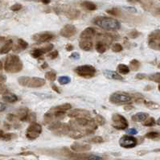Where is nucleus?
Segmentation results:
<instances>
[{"label":"nucleus","instance_id":"1","mask_svg":"<svg viewBox=\"0 0 160 160\" xmlns=\"http://www.w3.org/2000/svg\"><path fill=\"white\" fill-rule=\"evenodd\" d=\"M93 23L106 31H117L121 28V24L117 20L106 16L96 17L93 20Z\"/></svg>","mask_w":160,"mask_h":160},{"label":"nucleus","instance_id":"2","mask_svg":"<svg viewBox=\"0 0 160 160\" xmlns=\"http://www.w3.org/2000/svg\"><path fill=\"white\" fill-rule=\"evenodd\" d=\"M22 60L16 55H9L4 61V70L9 73H17L23 69Z\"/></svg>","mask_w":160,"mask_h":160},{"label":"nucleus","instance_id":"3","mask_svg":"<svg viewBox=\"0 0 160 160\" xmlns=\"http://www.w3.org/2000/svg\"><path fill=\"white\" fill-rule=\"evenodd\" d=\"M18 82L21 86L28 87V88H40L43 87L46 84V81L43 78L40 77H20L18 78Z\"/></svg>","mask_w":160,"mask_h":160},{"label":"nucleus","instance_id":"4","mask_svg":"<svg viewBox=\"0 0 160 160\" xmlns=\"http://www.w3.org/2000/svg\"><path fill=\"white\" fill-rule=\"evenodd\" d=\"M133 98L131 95L125 92H115L113 93L110 97H109V101L110 102L117 105H122V104H130L131 103Z\"/></svg>","mask_w":160,"mask_h":160},{"label":"nucleus","instance_id":"5","mask_svg":"<svg viewBox=\"0 0 160 160\" xmlns=\"http://www.w3.org/2000/svg\"><path fill=\"white\" fill-rule=\"evenodd\" d=\"M74 72L75 73H77L80 77L85 79H90L96 75L97 70L93 66L90 64H84L75 68Z\"/></svg>","mask_w":160,"mask_h":160},{"label":"nucleus","instance_id":"6","mask_svg":"<svg viewBox=\"0 0 160 160\" xmlns=\"http://www.w3.org/2000/svg\"><path fill=\"white\" fill-rule=\"evenodd\" d=\"M147 44L150 49L160 51V29L154 30L149 34Z\"/></svg>","mask_w":160,"mask_h":160},{"label":"nucleus","instance_id":"7","mask_svg":"<svg viewBox=\"0 0 160 160\" xmlns=\"http://www.w3.org/2000/svg\"><path fill=\"white\" fill-rule=\"evenodd\" d=\"M42 133V126L39 123L32 122L30 126L27 128L26 130V137L29 140H35Z\"/></svg>","mask_w":160,"mask_h":160},{"label":"nucleus","instance_id":"8","mask_svg":"<svg viewBox=\"0 0 160 160\" xmlns=\"http://www.w3.org/2000/svg\"><path fill=\"white\" fill-rule=\"evenodd\" d=\"M112 126L117 130H124L128 128V122L123 115L114 114L112 115Z\"/></svg>","mask_w":160,"mask_h":160},{"label":"nucleus","instance_id":"9","mask_svg":"<svg viewBox=\"0 0 160 160\" xmlns=\"http://www.w3.org/2000/svg\"><path fill=\"white\" fill-rule=\"evenodd\" d=\"M138 140L134 136H129V135H123L122 137L119 139V145L122 147L126 149L134 148L137 146Z\"/></svg>","mask_w":160,"mask_h":160},{"label":"nucleus","instance_id":"10","mask_svg":"<svg viewBox=\"0 0 160 160\" xmlns=\"http://www.w3.org/2000/svg\"><path fill=\"white\" fill-rule=\"evenodd\" d=\"M55 38V35L51 32H40L36 33L32 35V40L38 42V43H45L49 42L50 40H53Z\"/></svg>","mask_w":160,"mask_h":160},{"label":"nucleus","instance_id":"11","mask_svg":"<svg viewBox=\"0 0 160 160\" xmlns=\"http://www.w3.org/2000/svg\"><path fill=\"white\" fill-rule=\"evenodd\" d=\"M77 28L72 24H66L61 28L60 35L64 38H70L77 33Z\"/></svg>","mask_w":160,"mask_h":160},{"label":"nucleus","instance_id":"12","mask_svg":"<svg viewBox=\"0 0 160 160\" xmlns=\"http://www.w3.org/2000/svg\"><path fill=\"white\" fill-rule=\"evenodd\" d=\"M69 117L77 118V117H89L91 116V114L89 110L83 109H72L68 114Z\"/></svg>","mask_w":160,"mask_h":160},{"label":"nucleus","instance_id":"13","mask_svg":"<svg viewBox=\"0 0 160 160\" xmlns=\"http://www.w3.org/2000/svg\"><path fill=\"white\" fill-rule=\"evenodd\" d=\"M53 49V44H48V45L44 46L43 48H41V49H35L32 51V57L34 58H40L41 57L43 54H45L47 52H50Z\"/></svg>","mask_w":160,"mask_h":160},{"label":"nucleus","instance_id":"14","mask_svg":"<svg viewBox=\"0 0 160 160\" xmlns=\"http://www.w3.org/2000/svg\"><path fill=\"white\" fill-rule=\"evenodd\" d=\"M71 150L75 152H78V153H81V152H85L88 151H90L91 146L89 144H85V143H74L71 146Z\"/></svg>","mask_w":160,"mask_h":160},{"label":"nucleus","instance_id":"15","mask_svg":"<svg viewBox=\"0 0 160 160\" xmlns=\"http://www.w3.org/2000/svg\"><path fill=\"white\" fill-rule=\"evenodd\" d=\"M70 155V154H69ZM69 157L71 159H91V160H102L104 158L98 156V155H94V154H71Z\"/></svg>","mask_w":160,"mask_h":160},{"label":"nucleus","instance_id":"16","mask_svg":"<svg viewBox=\"0 0 160 160\" xmlns=\"http://www.w3.org/2000/svg\"><path fill=\"white\" fill-rule=\"evenodd\" d=\"M62 11L65 14L66 16L69 19H70V20H77V19L80 17V12L78 10H77V9L68 7V8L66 9H63Z\"/></svg>","mask_w":160,"mask_h":160},{"label":"nucleus","instance_id":"17","mask_svg":"<svg viewBox=\"0 0 160 160\" xmlns=\"http://www.w3.org/2000/svg\"><path fill=\"white\" fill-rule=\"evenodd\" d=\"M79 47L80 49H82L84 51H91L93 48V40H89V39H80V42H79Z\"/></svg>","mask_w":160,"mask_h":160},{"label":"nucleus","instance_id":"18","mask_svg":"<svg viewBox=\"0 0 160 160\" xmlns=\"http://www.w3.org/2000/svg\"><path fill=\"white\" fill-rule=\"evenodd\" d=\"M96 30L93 28H87L84 30L83 32H81L80 35V39H89L92 40L97 35L96 33Z\"/></svg>","mask_w":160,"mask_h":160},{"label":"nucleus","instance_id":"19","mask_svg":"<svg viewBox=\"0 0 160 160\" xmlns=\"http://www.w3.org/2000/svg\"><path fill=\"white\" fill-rule=\"evenodd\" d=\"M105 77H107L108 79H112V80H123V77L121 76L117 72L112 71V70H105L103 72Z\"/></svg>","mask_w":160,"mask_h":160},{"label":"nucleus","instance_id":"20","mask_svg":"<svg viewBox=\"0 0 160 160\" xmlns=\"http://www.w3.org/2000/svg\"><path fill=\"white\" fill-rule=\"evenodd\" d=\"M148 117V114L143 113V112H140V113H137V114H135V115H133L131 119L132 121L135 122H144Z\"/></svg>","mask_w":160,"mask_h":160},{"label":"nucleus","instance_id":"21","mask_svg":"<svg viewBox=\"0 0 160 160\" xmlns=\"http://www.w3.org/2000/svg\"><path fill=\"white\" fill-rule=\"evenodd\" d=\"M3 100L7 103H15L19 101V97L15 94L8 92L7 93L3 95Z\"/></svg>","mask_w":160,"mask_h":160},{"label":"nucleus","instance_id":"22","mask_svg":"<svg viewBox=\"0 0 160 160\" xmlns=\"http://www.w3.org/2000/svg\"><path fill=\"white\" fill-rule=\"evenodd\" d=\"M12 47H13V40H7L1 48V51H0L1 54L3 55L9 52L12 49Z\"/></svg>","mask_w":160,"mask_h":160},{"label":"nucleus","instance_id":"23","mask_svg":"<svg viewBox=\"0 0 160 160\" xmlns=\"http://www.w3.org/2000/svg\"><path fill=\"white\" fill-rule=\"evenodd\" d=\"M28 112V108H20V109H18L17 116L19 117V120L22 121V122L27 120V117L29 114Z\"/></svg>","mask_w":160,"mask_h":160},{"label":"nucleus","instance_id":"24","mask_svg":"<svg viewBox=\"0 0 160 160\" xmlns=\"http://www.w3.org/2000/svg\"><path fill=\"white\" fill-rule=\"evenodd\" d=\"M107 44H106L105 42H103L102 40H98L96 43V46H95V49H96V51L98 52V53H101L102 54L104 52H106V51L107 50Z\"/></svg>","mask_w":160,"mask_h":160},{"label":"nucleus","instance_id":"25","mask_svg":"<svg viewBox=\"0 0 160 160\" xmlns=\"http://www.w3.org/2000/svg\"><path fill=\"white\" fill-rule=\"evenodd\" d=\"M80 6L86 10H88V11H95L97 8V5L93 2H90V1H84L80 3Z\"/></svg>","mask_w":160,"mask_h":160},{"label":"nucleus","instance_id":"26","mask_svg":"<svg viewBox=\"0 0 160 160\" xmlns=\"http://www.w3.org/2000/svg\"><path fill=\"white\" fill-rule=\"evenodd\" d=\"M72 109L71 104L69 103H64V104H62V105H60V106H56V107H53L51 108V109H53L55 111H61V112H66L67 110H69V109Z\"/></svg>","mask_w":160,"mask_h":160},{"label":"nucleus","instance_id":"27","mask_svg":"<svg viewBox=\"0 0 160 160\" xmlns=\"http://www.w3.org/2000/svg\"><path fill=\"white\" fill-rule=\"evenodd\" d=\"M117 70L119 73H121V74L126 75L130 72V67H128V66L126 65V64H120L117 65Z\"/></svg>","mask_w":160,"mask_h":160},{"label":"nucleus","instance_id":"28","mask_svg":"<svg viewBox=\"0 0 160 160\" xmlns=\"http://www.w3.org/2000/svg\"><path fill=\"white\" fill-rule=\"evenodd\" d=\"M131 95L132 98L135 100V102L137 103H143L144 101V96L143 94H141L139 93H130Z\"/></svg>","mask_w":160,"mask_h":160},{"label":"nucleus","instance_id":"29","mask_svg":"<svg viewBox=\"0 0 160 160\" xmlns=\"http://www.w3.org/2000/svg\"><path fill=\"white\" fill-rule=\"evenodd\" d=\"M143 104H144L147 108H149V109H158L160 108L159 105L158 103L154 102V101H146L144 100Z\"/></svg>","mask_w":160,"mask_h":160},{"label":"nucleus","instance_id":"30","mask_svg":"<svg viewBox=\"0 0 160 160\" xmlns=\"http://www.w3.org/2000/svg\"><path fill=\"white\" fill-rule=\"evenodd\" d=\"M141 66V63L136 59H134V60H130V69L133 70V71H138Z\"/></svg>","mask_w":160,"mask_h":160},{"label":"nucleus","instance_id":"31","mask_svg":"<svg viewBox=\"0 0 160 160\" xmlns=\"http://www.w3.org/2000/svg\"><path fill=\"white\" fill-rule=\"evenodd\" d=\"M145 138H148V139H157V138H160V133L156 131L148 132L145 135Z\"/></svg>","mask_w":160,"mask_h":160},{"label":"nucleus","instance_id":"32","mask_svg":"<svg viewBox=\"0 0 160 160\" xmlns=\"http://www.w3.org/2000/svg\"><path fill=\"white\" fill-rule=\"evenodd\" d=\"M45 78L49 81H55L56 80V73L54 71H49L45 73Z\"/></svg>","mask_w":160,"mask_h":160},{"label":"nucleus","instance_id":"33","mask_svg":"<svg viewBox=\"0 0 160 160\" xmlns=\"http://www.w3.org/2000/svg\"><path fill=\"white\" fill-rule=\"evenodd\" d=\"M147 78L151 81L160 84V72H155V73H153V74L149 75Z\"/></svg>","mask_w":160,"mask_h":160},{"label":"nucleus","instance_id":"34","mask_svg":"<svg viewBox=\"0 0 160 160\" xmlns=\"http://www.w3.org/2000/svg\"><path fill=\"white\" fill-rule=\"evenodd\" d=\"M70 81H71V79L68 76H60L58 77V82L60 85H67L70 83Z\"/></svg>","mask_w":160,"mask_h":160},{"label":"nucleus","instance_id":"35","mask_svg":"<svg viewBox=\"0 0 160 160\" xmlns=\"http://www.w3.org/2000/svg\"><path fill=\"white\" fill-rule=\"evenodd\" d=\"M156 123L157 122H156V121L154 120V117H148V118H147L145 122H144V123H143V126L151 127V126H154Z\"/></svg>","mask_w":160,"mask_h":160},{"label":"nucleus","instance_id":"36","mask_svg":"<svg viewBox=\"0 0 160 160\" xmlns=\"http://www.w3.org/2000/svg\"><path fill=\"white\" fill-rule=\"evenodd\" d=\"M18 47L20 48V49H22V50H24V49H28V43L25 41L23 39H19L18 40Z\"/></svg>","mask_w":160,"mask_h":160},{"label":"nucleus","instance_id":"37","mask_svg":"<svg viewBox=\"0 0 160 160\" xmlns=\"http://www.w3.org/2000/svg\"><path fill=\"white\" fill-rule=\"evenodd\" d=\"M104 142V139H103L102 137H101V136H94V137H93L92 138L89 139V143H102Z\"/></svg>","mask_w":160,"mask_h":160},{"label":"nucleus","instance_id":"38","mask_svg":"<svg viewBox=\"0 0 160 160\" xmlns=\"http://www.w3.org/2000/svg\"><path fill=\"white\" fill-rule=\"evenodd\" d=\"M14 136H15V135L14 134H12V133H5L4 135L2 136L1 138V139L3 141H10L12 140V139H13L14 138Z\"/></svg>","mask_w":160,"mask_h":160},{"label":"nucleus","instance_id":"39","mask_svg":"<svg viewBox=\"0 0 160 160\" xmlns=\"http://www.w3.org/2000/svg\"><path fill=\"white\" fill-rule=\"evenodd\" d=\"M111 49H112V51H114V52H120V51H122L123 47L121 43H114V44H113V45H112Z\"/></svg>","mask_w":160,"mask_h":160},{"label":"nucleus","instance_id":"40","mask_svg":"<svg viewBox=\"0 0 160 160\" xmlns=\"http://www.w3.org/2000/svg\"><path fill=\"white\" fill-rule=\"evenodd\" d=\"M7 119L10 122H14L17 120H19L17 114H8L7 116Z\"/></svg>","mask_w":160,"mask_h":160},{"label":"nucleus","instance_id":"41","mask_svg":"<svg viewBox=\"0 0 160 160\" xmlns=\"http://www.w3.org/2000/svg\"><path fill=\"white\" fill-rule=\"evenodd\" d=\"M35 120H36V114H35V113L32 112V113L28 114V117H27V120L26 121H28V122H29L32 123V122H35Z\"/></svg>","mask_w":160,"mask_h":160},{"label":"nucleus","instance_id":"42","mask_svg":"<svg viewBox=\"0 0 160 160\" xmlns=\"http://www.w3.org/2000/svg\"><path fill=\"white\" fill-rule=\"evenodd\" d=\"M94 119L95 121L97 122V124L100 125V126H103V125H105V123H106V119H105L102 116H101V115H97Z\"/></svg>","mask_w":160,"mask_h":160},{"label":"nucleus","instance_id":"43","mask_svg":"<svg viewBox=\"0 0 160 160\" xmlns=\"http://www.w3.org/2000/svg\"><path fill=\"white\" fill-rule=\"evenodd\" d=\"M22 7H23V6L20 3H15V4L11 7V10L12 12H19L22 9Z\"/></svg>","mask_w":160,"mask_h":160},{"label":"nucleus","instance_id":"44","mask_svg":"<svg viewBox=\"0 0 160 160\" xmlns=\"http://www.w3.org/2000/svg\"><path fill=\"white\" fill-rule=\"evenodd\" d=\"M106 12H107V13H109V14H113V15H116V16H117L118 14H120L119 10H118L117 8H115V7L110 9V10H107Z\"/></svg>","mask_w":160,"mask_h":160},{"label":"nucleus","instance_id":"45","mask_svg":"<svg viewBox=\"0 0 160 160\" xmlns=\"http://www.w3.org/2000/svg\"><path fill=\"white\" fill-rule=\"evenodd\" d=\"M129 36L130 38H132V39H135V38H137L139 36V35H140V33L138 32L137 30H133V31H131V32H129Z\"/></svg>","mask_w":160,"mask_h":160},{"label":"nucleus","instance_id":"46","mask_svg":"<svg viewBox=\"0 0 160 160\" xmlns=\"http://www.w3.org/2000/svg\"><path fill=\"white\" fill-rule=\"evenodd\" d=\"M58 56H59V51H51L49 53V55H48V56H49V58H51V60H54L56 58H57Z\"/></svg>","mask_w":160,"mask_h":160},{"label":"nucleus","instance_id":"47","mask_svg":"<svg viewBox=\"0 0 160 160\" xmlns=\"http://www.w3.org/2000/svg\"><path fill=\"white\" fill-rule=\"evenodd\" d=\"M80 57V56L78 52H72V53L69 56V58H71V59H74V60H79Z\"/></svg>","mask_w":160,"mask_h":160},{"label":"nucleus","instance_id":"48","mask_svg":"<svg viewBox=\"0 0 160 160\" xmlns=\"http://www.w3.org/2000/svg\"><path fill=\"white\" fill-rule=\"evenodd\" d=\"M126 132H127V134H128V135H135L138 134V130L135 128L128 129V130H126Z\"/></svg>","mask_w":160,"mask_h":160},{"label":"nucleus","instance_id":"49","mask_svg":"<svg viewBox=\"0 0 160 160\" xmlns=\"http://www.w3.org/2000/svg\"><path fill=\"white\" fill-rule=\"evenodd\" d=\"M135 77H136L137 79H138V80H143V79H146V78H147L148 76L146 74H144V73H138Z\"/></svg>","mask_w":160,"mask_h":160},{"label":"nucleus","instance_id":"50","mask_svg":"<svg viewBox=\"0 0 160 160\" xmlns=\"http://www.w3.org/2000/svg\"><path fill=\"white\" fill-rule=\"evenodd\" d=\"M134 108H135V107L132 106L131 104H128V106H126L124 107V109H125L126 111H130V110H132Z\"/></svg>","mask_w":160,"mask_h":160},{"label":"nucleus","instance_id":"51","mask_svg":"<svg viewBox=\"0 0 160 160\" xmlns=\"http://www.w3.org/2000/svg\"><path fill=\"white\" fill-rule=\"evenodd\" d=\"M73 49H74V47H73V46L72 45V44H70V43H68V44H66L65 49L68 51H72V50H73Z\"/></svg>","mask_w":160,"mask_h":160},{"label":"nucleus","instance_id":"52","mask_svg":"<svg viewBox=\"0 0 160 160\" xmlns=\"http://www.w3.org/2000/svg\"><path fill=\"white\" fill-rule=\"evenodd\" d=\"M51 89H53L55 92L58 93H61V92H60V89H59V88H58L57 86L56 85H54V84H53V85H51Z\"/></svg>","mask_w":160,"mask_h":160},{"label":"nucleus","instance_id":"53","mask_svg":"<svg viewBox=\"0 0 160 160\" xmlns=\"http://www.w3.org/2000/svg\"><path fill=\"white\" fill-rule=\"evenodd\" d=\"M0 106H1V112H3L7 109V106L4 104V103L2 102L0 104Z\"/></svg>","mask_w":160,"mask_h":160},{"label":"nucleus","instance_id":"54","mask_svg":"<svg viewBox=\"0 0 160 160\" xmlns=\"http://www.w3.org/2000/svg\"><path fill=\"white\" fill-rule=\"evenodd\" d=\"M7 80V77H5V76H3V74L1 75V78H0V81H1V84H3V81H4V80Z\"/></svg>","mask_w":160,"mask_h":160},{"label":"nucleus","instance_id":"55","mask_svg":"<svg viewBox=\"0 0 160 160\" xmlns=\"http://www.w3.org/2000/svg\"><path fill=\"white\" fill-rule=\"evenodd\" d=\"M40 1H41L43 4H49V3H50V2H51V0H40Z\"/></svg>","mask_w":160,"mask_h":160},{"label":"nucleus","instance_id":"56","mask_svg":"<svg viewBox=\"0 0 160 160\" xmlns=\"http://www.w3.org/2000/svg\"><path fill=\"white\" fill-rule=\"evenodd\" d=\"M20 154V155H28V154H33V153H32V152H23V153H21Z\"/></svg>","mask_w":160,"mask_h":160},{"label":"nucleus","instance_id":"57","mask_svg":"<svg viewBox=\"0 0 160 160\" xmlns=\"http://www.w3.org/2000/svg\"><path fill=\"white\" fill-rule=\"evenodd\" d=\"M47 67H48V64L47 63H44L43 65H42V68H43V69H46Z\"/></svg>","mask_w":160,"mask_h":160},{"label":"nucleus","instance_id":"58","mask_svg":"<svg viewBox=\"0 0 160 160\" xmlns=\"http://www.w3.org/2000/svg\"><path fill=\"white\" fill-rule=\"evenodd\" d=\"M156 122H157L158 125H159V126H160V117L159 118V119H158L157 121H156Z\"/></svg>","mask_w":160,"mask_h":160},{"label":"nucleus","instance_id":"59","mask_svg":"<svg viewBox=\"0 0 160 160\" xmlns=\"http://www.w3.org/2000/svg\"><path fill=\"white\" fill-rule=\"evenodd\" d=\"M158 89H159V92H160V85L158 86Z\"/></svg>","mask_w":160,"mask_h":160},{"label":"nucleus","instance_id":"60","mask_svg":"<svg viewBox=\"0 0 160 160\" xmlns=\"http://www.w3.org/2000/svg\"><path fill=\"white\" fill-rule=\"evenodd\" d=\"M158 13H159V14H160V8L158 10Z\"/></svg>","mask_w":160,"mask_h":160},{"label":"nucleus","instance_id":"61","mask_svg":"<svg viewBox=\"0 0 160 160\" xmlns=\"http://www.w3.org/2000/svg\"><path fill=\"white\" fill-rule=\"evenodd\" d=\"M158 67H159V69H160V64H159V66H158Z\"/></svg>","mask_w":160,"mask_h":160}]
</instances>
